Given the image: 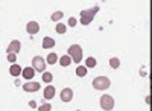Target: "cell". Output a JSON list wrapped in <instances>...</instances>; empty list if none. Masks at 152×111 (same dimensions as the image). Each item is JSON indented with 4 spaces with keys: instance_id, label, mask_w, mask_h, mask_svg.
Masks as SVG:
<instances>
[{
    "instance_id": "8992f818",
    "label": "cell",
    "mask_w": 152,
    "mask_h": 111,
    "mask_svg": "<svg viewBox=\"0 0 152 111\" xmlns=\"http://www.w3.org/2000/svg\"><path fill=\"white\" fill-rule=\"evenodd\" d=\"M20 46H21V44H20V41H18V40L11 41V44H9V46H8V49H6V52H8V53H14V55H15V53H18V52H20Z\"/></svg>"
},
{
    "instance_id": "30bf717a",
    "label": "cell",
    "mask_w": 152,
    "mask_h": 111,
    "mask_svg": "<svg viewBox=\"0 0 152 111\" xmlns=\"http://www.w3.org/2000/svg\"><path fill=\"white\" fill-rule=\"evenodd\" d=\"M21 73H23V78H24V79H28V81H31V79L35 76V70H34L32 67H26V69H23V70H21Z\"/></svg>"
},
{
    "instance_id": "7c38bea8",
    "label": "cell",
    "mask_w": 152,
    "mask_h": 111,
    "mask_svg": "<svg viewBox=\"0 0 152 111\" xmlns=\"http://www.w3.org/2000/svg\"><path fill=\"white\" fill-rule=\"evenodd\" d=\"M21 70H23V69H21L18 64H12V66L9 67V73H11L12 76H18L20 73H21Z\"/></svg>"
},
{
    "instance_id": "d4e9b609",
    "label": "cell",
    "mask_w": 152,
    "mask_h": 111,
    "mask_svg": "<svg viewBox=\"0 0 152 111\" xmlns=\"http://www.w3.org/2000/svg\"><path fill=\"white\" fill-rule=\"evenodd\" d=\"M29 105H31V108H34V107H35V101H31V104H29Z\"/></svg>"
},
{
    "instance_id": "603a6c76",
    "label": "cell",
    "mask_w": 152,
    "mask_h": 111,
    "mask_svg": "<svg viewBox=\"0 0 152 111\" xmlns=\"http://www.w3.org/2000/svg\"><path fill=\"white\" fill-rule=\"evenodd\" d=\"M15 55L14 53H8V61H9V63H12V64H15Z\"/></svg>"
},
{
    "instance_id": "44dd1931",
    "label": "cell",
    "mask_w": 152,
    "mask_h": 111,
    "mask_svg": "<svg viewBox=\"0 0 152 111\" xmlns=\"http://www.w3.org/2000/svg\"><path fill=\"white\" fill-rule=\"evenodd\" d=\"M94 66H96V59L90 56V58L87 59V66H85V67H94Z\"/></svg>"
},
{
    "instance_id": "9c48e42d",
    "label": "cell",
    "mask_w": 152,
    "mask_h": 111,
    "mask_svg": "<svg viewBox=\"0 0 152 111\" xmlns=\"http://www.w3.org/2000/svg\"><path fill=\"white\" fill-rule=\"evenodd\" d=\"M24 91H38L40 90V82H26L23 85Z\"/></svg>"
},
{
    "instance_id": "52a82bcc",
    "label": "cell",
    "mask_w": 152,
    "mask_h": 111,
    "mask_svg": "<svg viewBox=\"0 0 152 111\" xmlns=\"http://www.w3.org/2000/svg\"><path fill=\"white\" fill-rule=\"evenodd\" d=\"M26 31H28V34L35 35V34H38V31H40V24H38L37 21H29L26 24Z\"/></svg>"
},
{
    "instance_id": "e0dca14e",
    "label": "cell",
    "mask_w": 152,
    "mask_h": 111,
    "mask_svg": "<svg viewBox=\"0 0 152 111\" xmlns=\"http://www.w3.org/2000/svg\"><path fill=\"white\" fill-rule=\"evenodd\" d=\"M110 66H111L113 69H117V67L120 66V61H119V58H111V59H110Z\"/></svg>"
},
{
    "instance_id": "ffe728a7",
    "label": "cell",
    "mask_w": 152,
    "mask_h": 111,
    "mask_svg": "<svg viewBox=\"0 0 152 111\" xmlns=\"http://www.w3.org/2000/svg\"><path fill=\"white\" fill-rule=\"evenodd\" d=\"M62 15H64V14H62L61 11H56L55 14H52V20H53V21H59V20L62 18Z\"/></svg>"
},
{
    "instance_id": "cb8c5ba5",
    "label": "cell",
    "mask_w": 152,
    "mask_h": 111,
    "mask_svg": "<svg viewBox=\"0 0 152 111\" xmlns=\"http://www.w3.org/2000/svg\"><path fill=\"white\" fill-rule=\"evenodd\" d=\"M69 26H72V28L76 26V18H75V17H70V18H69Z\"/></svg>"
},
{
    "instance_id": "4fadbf2b",
    "label": "cell",
    "mask_w": 152,
    "mask_h": 111,
    "mask_svg": "<svg viewBox=\"0 0 152 111\" xmlns=\"http://www.w3.org/2000/svg\"><path fill=\"white\" fill-rule=\"evenodd\" d=\"M53 46H55V40H53V38H50V37H46V38L43 40V47L50 49V47H53Z\"/></svg>"
},
{
    "instance_id": "9a60e30c",
    "label": "cell",
    "mask_w": 152,
    "mask_h": 111,
    "mask_svg": "<svg viewBox=\"0 0 152 111\" xmlns=\"http://www.w3.org/2000/svg\"><path fill=\"white\" fill-rule=\"evenodd\" d=\"M76 75L78 76H85L87 75V67L85 66H78V69H76Z\"/></svg>"
},
{
    "instance_id": "5bb4252c",
    "label": "cell",
    "mask_w": 152,
    "mask_h": 111,
    "mask_svg": "<svg viewBox=\"0 0 152 111\" xmlns=\"http://www.w3.org/2000/svg\"><path fill=\"white\" fill-rule=\"evenodd\" d=\"M70 63H72V58L70 56H67V55H64L61 59H59V64L62 66V67H69L70 66Z\"/></svg>"
},
{
    "instance_id": "7a4b0ae2",
    "label": "cell",
    "mask_w": 152,
    "mask_h": 111,
    "mask_svg": "<svg viewBox=\"0 0 152 111\" xmlns=\"http://www.w3.org/2000/svg\"><path fill=\"white\" fill-rule=\"evenodd\" d=\"M69 56L72 58V61H75V63H81V59H82V49L81 46L78 44H72L69 47Z\"/></svg>"
},
{
    "instance_id": "3957f363",
    "label": "cell",
    "mask_w": 152,
    "mask_h": 111,
    "mask_svg": "<svg viewBox=\"0 0 152 111\" xmlns=\"http://www.w3.org/2000/svg\"><path fill=\"white\" fill-rule=\"evenodd\" d=\"M110 85H111V82L107 76H97L93 79V87L96 90H107V88H110Z\"/></svg>"
},
{
    "instance_id": "277c9868",
    "label": "cell",
    "mask_w": 152,
    "mask_h": 111,
    "mask_svg": "<svg viewBox=\"0 0 152 111\" xmlns=\"http://www.w3.org/2000/svg\"><path fill=\"white\" fill-rule=\"evenodd\" d=\"M100 107H102V110H105V111H111L114 108V99L108 94H104L102 97H100Z\"/></svg>"
},
{
    "instance_id": "8fae6325",
    "label": "cell",
    "mask_w": 152,
    "mask_h": 111,
    "mask_svg": "<svg viewBox=\"0 0 152 111\" xmlns=\"http://www.w3.org/2000/svg\"><path fill=\"white\" fill-rule=\"evenodd\" d=\"M53 96H55V87L53 85H47L44 88V97L46 99H52Z\"/></svg>"
},
{
    "instance_id": "6da1fadb",
    "label": "cell",
    "mask_w": 152,
    "mask_h": 111,
    "mask_svg": "<svg viewBox=\"0 0 152 111\" xmlns=\"http://www.w3.org/2000/svg\"><path fill=\"white\" fill-rule=\"evenodd\" d=\"M97 11H99V6H94L91 9H84L81 11V23L84 24V26H87V24H90L91 20L94 18V15L97 14Z\"/></svg>"
},
{
    "instance_id": "7402d4cb",
    "label": "cell",
    "mask_w": 152,
    "mask_h": 111,
    "mask_svg": "<svg viewBox=\"0 0 152 111\" xmlns=\"http://www.w3.org/2000/svg\"><path fill=\"white\" fill-rule=\"evenodd\" d=\"M38 110H40V111H50V110H52V105H50V104H44L41 107H38Z\"/></svg>"
},
{
    "instance_id": "2e32d148",
    "label": "cell",
    "mask_w": 152,
    "mask_h": 111,
    "mask_svg": "<svg viewBox=\"0 0 152 111\" xmlns=\"http://www.w3.org/2000/svg\"><path fill=\"white\" fill-rule=\"evenodd\" d=\"M56 61H58L56 53H49V56H47V63H49V64H55Z\"/></svg>"
},
{
    "instance_id": "d6986e66",
    "label": "cell",
    "mask_w": 152,
    "mask_h": 111,
    "mask_svg": "<svg viewBox=\"0 0 152 111\" xmlns=\"http://www.w3.org/2000/svg\"><path fill=\"white\" fill-rule=\"evenodd\" d=\"M52 78L53 76H52V73H50V72H44L43 73V81L44 82H52Z\"/></svg>"
},
{
    "instance_id": "ac0fdd59",
    "label": "cell",
    "mask_w": 152,
    "mask_h": 111,
    "mask_svg": "<svg viewBox=\"0 0 152 111\" xmlns=\"http://www.w3.org/2000/svg\"><path fill=\"white\" fill-rule=\"evenodd\" d=\"M67 28H66V24H62V23H58L56 24V32L58 34H66Z\"/></svg>"
},
{
    "instance_id": "ba28073f",
    "label": "cell",
    "mask_w": 152,
    "mask_h": 111,
    "mask_svg": "<svg viewBox=\"0 0 152 111\" xmlns=\"http://www.w3.org/2000/svg\"><path fill=\"white\" fill-rule=\"evenodd\" d=\"M73 99V90L72 88H64L61 91V101L62 102H70Z\"/></svg>"
},
{
    "instance_id": "5b68a950",
    "label": "cell",
    "mask_w": 152,
    "mask_h": 111,
    "mask_svg": "<svg viewBox=\"0 0 152 111\" xmlns=\"http://www.w3.org/2000/svg\"><path fill=\"white\" fill-rule=\"evenodd\" d=\"M32 69L35 70V72H41V73H44V70H46V61L41 58V56H35L34 59H32Z\"/></svg>"
}]
</instances>
